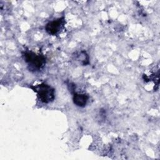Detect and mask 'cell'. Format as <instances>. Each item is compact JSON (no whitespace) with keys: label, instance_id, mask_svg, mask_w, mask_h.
Masks as SVG:
<instances>
[{"label":"cell","instance_id":"cell-1","mask_svg":"<svg viewBox=\"0 0 160 160\" xmlns=\"http://www.w3.org/2000/svg\"><path fill=\"white\" fill-rule=\"evenodd\" d=\"M30 88L36 92L38 99L44 103H49L54 99V89L46 83H41L35 86H31Z\"/></svg>","mask_w":160,"mask_h":160},{"label":"cell","instance_id":"cell-2","mask_svg":"<svg viewBox=\"0 0 160 160\" xmlns=\"http://www.w3.org/2000/svg\"><path fill=\"white\" fill-rule=\"evenodd\" d=\"M22 55L28 65L34 69H40L46 63V58L42 54H38L32 51H25Z\"/></svg>","mask_w":160,"mask_h":160},{"label":"cell","instance_id":"cell-3","mask_svg":"<svg viewBox=\"0 0 160 160\" xmlns=\"http://www.w3.org/2000/svg\"><path fill=\"white\" fill-rule=\"evenodd\" d=\"M65 24V19L64 17H61L56 20L49 22L46 27V32L51 35L57 34L63 28Z\"/></svg>","mask_w":160,"mask_h":160},{"label":"cell","instance_id":"cell-4","mask_svg":"<svg viewBox=\"0 0 160 160\" xmlns=\"http://www.w3.org/2000/svg\"><path fill=\"white\" fill-rule=\"evenodd\" d=\"M88 96L86 94H79L74 92L73 95V102L79 107H84L87 104L88 101Z\"/></svg>","mask_w":160,"mask_h":160},{"label":"cell","instance_id":"cell-5","mask_svg":"<svg viewBox=\"0 0 160 160\" xmlns=\"http://www.w3.org/2000/svg\"><path fill=\"white\" fill-rule=\"evenodd\" d=\"M77 59L82 64L86 65L89 63V56L86 54V51H82L78 54H77Z\"/></svg>","mask_w":160,"mask_h":160}]
</instances>
